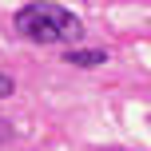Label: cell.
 <instances>
[{
  "label": "cell",
  "mask_w": 151,
  "mask_h": 151,
  "mask_svg": "<svg viewBox=\"0 0 151 151\" xmlns=\"http://www.w3.org/2000/svg\"><path fill=\"white\" fill-rule=\"evenodd\" d=\"M16 32L36 44H52V40H76L83 32L80 16L60 4H28L16 12Z\"/></svg>",
  "instance_id": "1"
},
{
  "label": "cell",
  "mask_w": 151,
  "mask_h": 151,
  "mask_svg": "<svg viewBox=\"0 0 151 151\" xmlns=\"http://www.w3.org/2000/svg\"><path fill=\"white\" fill-rule=\"evenodd\" d=\"M64 60L76 64V68H99V64L107 60V52H104V48H72Z\"/></svg>",
  "instance_id": "2"
},
{
  "label": "cell",
  "mask_w": 151,
  "mask_h": 151,
  "mask_svg": "<svg viewBox=\"0 0 151 151\" xmlns=\"http://www.w3.org/2000/svg\"><path fill=\"white\" fill-rule=\"evenodd\" d=\"M12 91H16L12 76H4V72H0V99H4V96H12Z\"/></svg>",
  "instance_id": "3"
},
{
  "label": "cell",
  "mask_w": 151,
  "mask_h": 151,
  "mask_svg": "<svg viewBox=\"0 0 151 151\" xmlns=\"http://www.w3.org/2000/svg\"><path fill=\"white\" fill-rule=\"evenodd\" d=\"M8 139H12V123H8V119H0V147H4Z\"/></svg>",
  "instance_id": "4"
}]
</instances>
